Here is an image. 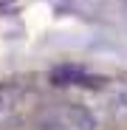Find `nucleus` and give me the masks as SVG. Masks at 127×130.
I'll return each mask as SVG.
<instances>
[{
  "label": "nucleus",
  "mask_w": 127,
  "mask_h": 130,
  "mask_svg": "<svg viewBox=\"0 0 127 130\" xmlns=\"http://www.w3.org/2000/svg\"><path fill=\"white\" fill-rule=\"evenodd\" d=\"M54 122L62 124L65 130H93V122L85 110H76V107H62V110L54 113Z\"/></svg>",
  "instance_id": "f257e3e1"
}]
</instances>
